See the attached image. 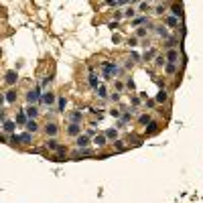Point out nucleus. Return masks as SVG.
I'll return each instance as SVG.
<instances>
[{
    "label": "nucleus",
    "instance_id": "obj_1",
    "mask_svg": "<svg viewBox=\"0 0 203 203\" xmlns=\"http://www.w3.org/2000/svg\"><path fill=\"white\" fill-rule=\"evenodd\" d=\"M102 71H104V77H106V79H110L112 75H116V73H118V65H116V63L106 61V63H102Z\"/></svg>",
    "mask_w": 203,
    "mask_h": 203
},
{
    "label": "nucleus",
    "instance_id": "obj_2",
    "mask_svg": "<svg viewBox=\"0 0 203 203\" xmlns=\"http://www.w3.org/2000/svg\"><path fill=\"white\" fill-rule=\"evenodd\" d=\"M43 100V93H41V87H33L29 93H27V102L31 104V106H35L37 102Z\"/></svg>",
    "mask_w": 203,
    "mask_h": 203
},
{
    "label": "nucleus",
    "instance_id": "obj_3",
    "mask_svg": "<svg viewBox=\"0 0 203 203\" xmlns=\"http://www.w3.org/2000/svg\"><path fill=\"white\" fill-rule=\"evenodd\" d=\"M12 140H14V142H20V144H31L33 134H31V132H25V134H12Z\"/></svg>",
    "mask_w": 203,
    "mask_h": 203
},
{
    "label": "nucleus",
    "instance_id": "obj_4",
    "mask_svg": "<svg viewBox=\"0 0 203 203\" xmlns=\"http://www.w3.org/2000/svg\"><path fill=\"white\" fill-rule=\"evenodd\" d=\"M87 144H89V136L87 134H81V136L75 138V146L77 148H87Z\"/></svg>",
    "mask_w": 203,
    "mask_h": 203
},
{
    "label": "nucleus",
    "instance_id": "obj_5",
    "mask_svg": "<svg viewBox=\"0 0 203 203\" xmlns=\"http://www.w3.org/2000/svg\"><path fill=\"white\" fill-rule=\"evenodd\" d=\"M25 114H27L29 120H35L37 114H39V108H37V106H29V108H25Z\"/></svg>",
    "mask_w": 203,
    "mask_h": 203
},
{
    "label": "nucleus",
    "instance_id": "obj_6",
    "mask_svg": "<svg viewBox=\"0 0 203 203\" xmlns=\"http://www.w3.org/2000/svg\"><path fill=\"white\" fill-rule=\"evenodd\" d=\"M4 81H6L8 85H14V83L18 81V73H16V71H8L6 77H4Z\"/></svg>",
    "mask_w": 203,
    "mask_h": 203
},
{
    "label": "nucleus",
    "instance_id": "obj_7",
    "mask_svg": "<svg viewBox=\"0 0 203 203\" xmlns=\"http://www.w3.org/2000/svg\"><path fill=\"white\" fill-rule=\"evenodd\" d=\"M67 132H69L71 136H81V126L79 124H69V126H67Z\"/></svg>",
    "mask_w": 203,
    "mask_h": 203
},
{
    "label": "nucleus",
    "instance_id": "obj_8",
    "mask_svg": "<svg viewBox=\"0 0 203 203\" xmlns=\"http://www.w3.org/2000/svg\"><path fill=\"white\" fill-rule=\"evenodd\" d=\"M106 142H108V138H106V134H98V136L93 138V144H96L98 148H102V146H106Z\"/></svg>",
    "mask_w": 203,
    "mask_h": 203
},
{
    "label": "nucleus",
    "instance_id": "obj_9",
    "mask_svg": "<svg viewBox=\"0 0 203 203\" xmlns=\"http://www.w3.org/2000/svg\"><path fill=\"white\" fill-rule=\"evenodd\" d=\"M43 104H47V106H51L53 102H55V93H51V91H45L43 93V100H41Z\"/></svg>",
    "mask_w": 203,
    "mask_h": 203
},
{
    "label": "nucleus",
    "instance_id": "obj_10",
    "mask_svg": "<svg viewBox=\"0 0 203 203\" xmlns=\"http://www.w3.org/2000/svg\"><path fill=\"white\" fill-rule=\"evenodd\" d=\"M57 130H59V128H57V124H53V122H49V124L45 126L47 136H55V134H57Z\"/></svg>",
    "mask_w": 203,
    "mask_h": 203
},
{
    "label": "nucleus",
    "instance_id": "obj_11",
    "mask_svg": "<svg viewBox=\"0 0 203 203\" xmlns=\"http://www.w3.org/2000/svg\"><path fill=\"white\" fill-rule=\"evenodd\" d=\"M177 59H179V53H177L175 49H171V51L166 53V61H169V63H177Z\"/></svg>",
    "mask_w": 203,
    "mask_h": 203
},
{
    "label": "nucleus",
    "instance_id": "obj_12",
    "mask_svg": "<svg viewBox=\"0 0 203 203\" xmlns=\"http://www.w3.org/2000/svg\"><path fill=\"white\" fill-rule=\"evenodd\" d=\"M106 138L116 142V138H118V128H110V130H106Z\"/></svg>",
    "mask_w": 203,
    "mask_h": 203
},
{
    "label": "nucleus",
    "instance_id": "obj_13",
    "mask_svg": "<svg viewBox=\"0 0 203 203\" xmlns=\"http://www.w3.org/2000/svg\"><path fill=\"white\" fill-rule=\"evenodd\" d=\"M166 100H169V93H166L164 89H161V91L157 93V98H155V102H159V104H164Z\"/></svg>",
    "mask_w": 203,
    "mask_h": 203
},
{
    "label": "nucleus",
    "instance_id": "obj_14",
    "mask_svg": "<svg viewBox=\"0 0 203 203\" xmlns=\"http://www.w3.org/2000/svg\"><path fill=\"white\" fill-rule=\"evenodd\" d=\"M69 120H71V124H79L83 120V116H81V112H71L69 114Z\"/></svg>",
    "mask_w": 203,
    "mask_h": 203
},
{
    "label": "nucleus",
    "instance_id": "obj_15",
    "mask_svg": "<svg viewBox=\"0 0 203 203\" xmlns=\"http://www.w3.org/2000/svg\"><path fill=\"white\" fill-rule=\"evenodd\" d=\"M25 128H27V132H31V134H33V132H37V130H39V124H37L35 120H29Z\"/></svg>",
    "mask_w": 203,
    "mask_h": 203
},
{
    "label": "nucleus",
    "instance_id": "obj_16",
    "mask_svg": "<svg viewBox=\"0 0 203 203\" xmlns=\"http://www.w3.org/2000/svg\"><path fill=\"white\" fill-rule=\"evenodd\" d=\"M87 81H89V85H91L93 89H98V87H100V81H98V77H96V73H93V71L89 73V77H87Z\"/></svg>",
    "mask_w": 203,
    "mask_h": 203
},
{
    "label": "nucleus",
    "instance_id": "obj_17",
    "mask_svg": "<svg viewBox=\"0 0 203 203\" xmlns=\"http://www.w3.org/2000/svg\"><path fill=\"white\" fill-rule=\"evenodd\" d=\"M45 146H47L49 150H59V146H61V144H57V140H55V138H51V140H47V142H45Z\"/></svg>",
    "mask_w": 203,
    "mask_h": 203
},
{
    "label": "nucleus",
    "instance_id": "obj_18",
    "mask_svg": "<svg viewBox=\"0 0 203 203\" xmlns=\"http://www.w3.org/2000/svg\"><path fill=\"white\" fill-rule=\"evenodd\" d=\"M171 10H173V16H175V18H181V14H183V12H181V10H183V6L173 4V6H171Z\"/></svg>",
    "mask_w": 203,
    "mask_h": 203
},
{
    "label": "nucleus",
    "instance_id": "obj_19",
    "mask_svg": "<svg viewBox=\"0 0 203 203\" xmlns=\"http://www.w3.org/2000/svg\"><path fill=\"white\" fill-rule=\"evenodd\" d=\"M6 104H12V102H16V91L14 89H10V91H6Z\"/></svg>",
    "mask_w": 203,
    "mask_h": 203
},
{
    "label": "nucleus",
    "instance_id": "obj_20",
    "mask_svg": "<svg viewBox=\"0 0 203 203\" xmlns=\"http://www.w3.org/2000/svg\"><path fill=\"white\" fill-rule=\"evenodd\" d=\"M14 126H16L14 122H8V120H6L2 128H4V132H6V134H12V132H14Z\"/></svg>",
    "mask_w": 203,
    "mask_h": 203
},
{
    "label": "nucleus",
    "instance_id": "obj_21",
    "mask_svg": "<svg viewBox=\"0 0 203 203\" xmlns=\"http://www.w3.org/2000/svg\"><path fill=\"white\" fill-rule=\"evenodd\" d=\"M65 106H67V100L65 98H59L57 100V112H65Z\"/></svg>",
    "mask_w": 203,
    "mask_h": 203
},
{
    "label": "nucleus",
    "instance_id": "obj_22",
    "mask_svg": "<svg viewBox=\"0 0 203 203\" xmlns=\"http://www.w3.org/2000/svg\"><path fill=\"white\" fill-rule=\"evenodd\" d=\"M27 122H29L27 114H25V112H18V116H16V124H25V126H27Z\"/></svg>",
    "mask_w": 203,
    "mask_h": 203
},
{
    "label": "nucleus",
    "instance_id": "obj_23",
    "mask_svg": "<svg viewBox=\"0 0 203 203\" xmlns=\"http://www.w3.org/2000/svg\"><path fill=\"white\" fill-rule=\"evenodd\" d=\"M157 130H159V122H150L148 128H146V134H155Z\"/></svg>",
    "mask_w": 203,
    "mask_h": 203
},
{
    "label": "nucleus",
    "instance_id": "obj_24",
    "mask_svg": "<svg viewBox=\"0 0 203 203\" xmlns=\"http://www.w3.org/2000/svg\"><path fill=\"white\" fill-rule=\"evenodd\" d=\"M166 25L175 29V27H179V18H175V16H169V18H166Z\"/></svg>",
    "mask_w": 203,
    "mask_h": 203
},
{
    "label": "nucleus",
    "instance_id": "obj_25",
    "mask_svg": "<svg viewBox=\"0 0 203 203\" xmlns=\"http://www.w3.org/2000/svg\"><path fill=\"white\" fill-rule=\"evenodd\" d=\"M164 63H166V57H161V55L155 57V65H157V67H161V65H164Z\"/></svg>",
    "mask_w": 203,
    "mask_h": 203
},
{
    "label": "nucleus",
    "instance_id": "obj_26",
    "mask_svg": "<svg viewBox=\"0 0 203 203\" xmlns=\"http://www.w3.org/2000/svg\"><path fill=\"white\" fill-rule=\"evenodd\" d=\"M164 69H166V73H171V75H173V73L177 71V63H166V67H164Z\"/></svg>",
    "mask_w": 203,
    "mask_h": 203
},
{
    "label": "nucleus",
    "instance_id": "obj_27",
    "mask_svg": "<svg viewBox=\"0 0 203 203\" xmlns=\"http://www.w3.org/2000/svg\"><path fill=\"white\" fill-rule=\"evenodd\" d=\"M138 122H140V124H146V126H148V124H150V116H148V114H142V116H140V118H138Z\"/></svg>",
    "mask_w": 203,
    "mask_h": 203
},
{
    "label": "nucleus",
    "instance_id": "obj_28",
    "mask_svg": "<svg viewBox=\"0 0 203 203\" xmlns=\"http://www.w3.org/2000/svg\"><path fill=\"white\" fill-rule=\"evenodd\" d=\"M144 22H146V16H138V18H134V22H132V25H134V27H138V25H144Z\"/></svg>",
    "mask_w": 203,
    "mask_h": 203
},
{
    "label": "nucleus",
    "instance_id": "obj_29",
    "mask_svg": "<svg viewBox=\"0 0 203 203\" xmlns=\"http://www.w3.org/2000/svg\"><path fill=\"white\" fill-rule=\"evenodd\" d=\"M96 91H98V96H100V98H108V93H106V87H104V85H100Z\"/></svg>",
    "mask_w": 203,
    "mask_h": 203
},
{
    "label": "nucleus",
    "instance_id": "obj_30",
    "mask_svg": "<svg viewBox=\"0 0 203 203\" xmlns=\"http://www.w3.org/2000/svg\"><path fill=\"white\" fill-rule=\"evenodd\" d=\"M124 14H126V16H128V18H132V16H134V14H136V10H134V8H132V6H130V8H126V10H124Z\"/></svg>",
    "mask_w": 203,
    "mask_h": 203
},
{
    "label": "nucleus",
    "instance_id": "obj_31",
    "mask_svg": "<svg viewBox=\"0 0 203 203\" xmlns=\"http://www.w3.org/2000/svg\"><path fill=\"white\" fill-rule=\"evenodd\" d=\"M77 155H79V157H89V155H91V150H89V148H79V152H77Z\"/></svg>",
    "mask_w": 203,
    "mask_h": 203
},
{
    "label": "nucleus",
    "instance_id": "obj_32",
    "mask_svg": "<svg viewBox=\"0 0 203 203\" xmlns=\"http://www.w3.org/2000/svg\"><path fill=\"white\" fill-rule=\"evenodd\" d=\"M164 10H166V6H164V4H157V14H162Z\"/></svg>",
    "mask_w": 203,
    "mask_h": 203
},
{
    "label": "nucleus",
    "instance_id": "obj_33",
    "mask_svg": "<svg viewBox=\"0 0 203 203\" xmlns=\"http://www.w3.org/2000/svg\"><path fill=\"white\" fill-rule=\"evenodd\" d=\"M157 33H159L161 37H169V33H166V31H164L162 27H157Z\"/></svg>",
    "mask_w": 203,
    "mask_h": 203
},
{
    "label": "nucleus",
    "instance_id": "obj_34",
    "mask_svg": "<svg viewBox=\"0 0 203 203\" xmlns=\"http://www.w3.org/2000/svg\"><path fill=\"white\" fill-rule=\"evenodd\" d=\"M116 150H124V140H116Z\"/></svg>",
    "mask_w": 203,
    "mask_h": 203
},
{
    "label": "nucleus",
    "instance_id": "obj_35",
    "mask_svg": "<svg viewBox=\"0 0 203 203\" xmlns=\"http://www.w3.org/2000/svg\"><path fill=\"white\" fill-rule=\"evenodd\" d=\"M138 6H140V10H148L150 8V4H146V2H140Z\"/></svg>",
    "mask_w": 203,
    "mask_h": 203
},
{
    "label": "nucleus",
    "instance_id": "obj_36",
    "mask_svg": "<svg viewBox=\"0 0 203 203\" xmlns=\"http://www.w3.org/2000/svg\"><path fill=\"white\" fill-rule=\"evenodd\" d=\"M144 35H146V29H138L136 31V37H144Z\"/></svg>",
    "mask_w": 203,
    "mask_h": 203
},
{
    "label": "nucleus",
    "instance_id": "obj_37",
    "mask_svg": "<svg viewBox=\"0 0 203 203\" xmlns=\"http://www.w3.org/2000/svg\"><path fill=\"white\" fill-rule=\"evenodd\" d=\"M128 45H130V47H136V45H138V39H128Z\"/></svg>",
    "mask_w": 203,
    "mask_h": 203
},
{
    "label": "nucleus",
    "instance_id": "obj_38",
    "mask_svg": "<svg viewBox=\"0 0 203 203\" xmlns=\"http://www.w3.org/2000/svg\"><path fill=\"white\" fill-rule=\"evenodd\" d=\"M130 59H132V61H138L140 55H138V53H130Z\"/></svg>",
    "mask_w": 203,
    "mask_h": 203
},
{
    "label": "nucleus",
    "instance_id": "obj_39",
    "mask_svg": "<svg viewBox=\"0 0 203 203\" xmlns=\"http://www.w3.org/2000/svg\"><path fill=\"white\" fill-rule=\"evenodd\" d=\"M110 114H112L114 118H120V110H110Z\"/></svg>",
    "mask_w": 203,
    "mask_h": 203
},
{
    "label": "nucleus",
    "instance_id": "obj_40",
    "mask_svg": "<svg viewBox=\"0 0 203 203\" xmlns=\"http://www.w3.org/2000/svg\"><path fill=\"white\" fill-rule=\"evenodd\" d=\"M120 100V93H112V102H118Z\"/></svg>",
    "mask_w": 203,
    "mask_h": 203
}]
</instances>
